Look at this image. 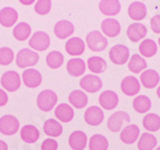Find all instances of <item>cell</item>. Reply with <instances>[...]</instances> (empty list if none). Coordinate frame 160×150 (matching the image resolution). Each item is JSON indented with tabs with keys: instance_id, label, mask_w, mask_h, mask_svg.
Instances as JSON below:
<instances>
[{
	"instance_id": "6da1fadb",
	"label": "cell",
	"mask_w": 160,
	"mask_h": 150,
	"mask_svg": "<svg viewBox=\"0 0 160 150\" xmlns=\"http://www.w3.org/2000/svg\"><path fill=\"white\" fill-rule=\"evenodd\" d=\"M39 61V55L29 48H22L16 56V64L20 68L35 66Z\"/></svg>"
},
{
	"instance_id": "7a4b0ae2",
	"label": "cell",
	"mask_w": 160,
	"mask_h": 150,
	"mask_svg": "<svg viewBox=\"0 0 160 150\" xmlns=\"http://www.w3.org/2000/svg\"><path fill=\"white\" fill-rule=\"evenodd\" d=\"M86 45L93 52H102L107 48L108 39L101 32L93 30L86 36Z\"/></svg>"
},
{
	"instance_id": "3957f363",
	"label": "cell",
	"mask_w": 160,
	"mask_h": 150,
	"mask_svg": "<svg viewBox=\"0 0 160 150\" xmlns=\"http://www.w3.org/2000/svg\"><path fill=\"white\" fill-rule=\"evenodd\" d=\"M109 57L111 62L115 65H123L126 64L130 58V51L127 46L118 44L114 45L109 52Z\"/></svg>"
},
{
	"instance_id": "277c9868",
	"label": "cell",
	"mask_w": 160,
	"mask_h": 150,
	"mask_svg": "<svg viewBox=\"0 0 160 150\" xmlns=\"http://www.w3.org/2000/svg\"><path fill=\"white\" fill-rule=\"evenodd\" d=\"M57 102V95L56 93L52 90H45L40 92L37 97V105L40 110L44 112L51 111Z\"/></svg>"
},
{
	"instance_id": "5b68a950",
	"label": "cell",
	"mask_w": 160,
	"mask_h": 150,
	"mask_svg": "<svg viewBox=\"0 0 160 150\" xmlns=\"http://www.w3.org/2000/svg\"><path fill=\"white\" fill-rule=\"evenodd\" d=\"M1 86L8 92H15L20 88V76L16 71H7L0 78Z\"/></svg>"
},
{
	"instance_id": "8992f818",
	"label": "cell",
	"mask_w": 160,
	"mask_h": 150,
	"mask_svg": "<svg viewBox=\"0 0 160 150\" xmlns=\"http://www.w3.org/2000/svg\"><path fill=\"white\" fill-rule=\"evenodd\" d=\"M131 120L130 115L124 111H118L113 114L110 115L108 120V128L110 131L112 132H119L122 131L123 123H129Z\"/></svg>"
},
{
	"instance_id": "52a82bcc",
	"label": "cell",
	"mask_w": 160,
	"mask_h": 150,
	"mask_svg": "<svg viewBox=\"0 0 160 150\" xmlns=\"http://www.w3.org/2000/svg\"><path fill=\"white\" fill-rule=\"evenodd\" d=\"M28 44H29V46L34 51L44 52L51 45V38H49L48 34H46L45 32L39 30V32H34V35L29 38Z\"/></svg>"
},
{
	"instance_id": "ba28073f",
	"label": "cell",
	"mask_w": 160,
	"mask_h": 150,
	"mask_svg": "<svg viewBox=\"0 0 160 150\" xmlns=\"http://www.w3.org/2000/svg\"><path fill=\"white\" fill-rule=\"evenodd\" d=\"M19 130V121L16 117L6 114L0 118V132L5 136H12Z\"/></svg>"
},
{
	"instance_id": "9c48e42d",
	"label": "cell",
	"mask_w": 160,
	"mask_h": 150,
	"mask_svg": "<svg viewBox=\"0 0 160 150\" xmlns=\"http://www.w3.org/2000/svg\"><path fill=\"white\" fill-rule=\"evenodd\" d=\"M80 85L88 93H95L102 88V80L95 74H88L80 81Z\"/></svg>"
},
{
	"instance_id": "30bf717a",
	"label": "cell",
	"mask_w": 160,
	"mask_h": 150,
	"mask_svg": "<svg viewBox=\"0 0 160 150\" xmlns=\"http://www.w3.org/2000/svg\"><path fill=\"white\" fill-rule=\"evenodd\" d=\"M140 88H141V83L139 82V80L136 76H132V75L126 76L121 82V91L128 97H132V95L138 94L140 91Z\"/></svg>"
},
{
	"instance_id": "8fae6325",
	"label": "cell",
	"mask_w": 160,
	"mask_h": 150,
	"mask_svg": "<svg viewBox=\"0 0 160 150\" xmlns=\"http://www.w3.org/2000/svg\"><path fill=\"white\" fill-rule=\"evenodd\" d=\"M147 27L141 22H133L128 27L127 29V36L132 43H138L147 36Z\"/></svg>"
},
{
	"instance_id": "7c38bea8",
	"label": "cell",
	"mask_w": 160,
	"mask_h": 150,
	"mask_svg": "<svg viewBox=\"0 0 160 150\" xmlns=\"http://www.w3.org/2000/svg\"><path fill=\"white\" fill-rule=\"evenodd\" d=\"M84 119H85L86 123L90 126H99L103 122V110L96 105H92L88 109H86L85 113H84Z\"/></svg>"
},
{
	"instance_id": "4fadbf2b",
	"label": "cell",
	"mask_w": 160,
	"mask_h": 150,
	"mask_svg": "<svg viewBox=\"0 0 160 150\" xmlns=\"http://www.w3.org/2000/svg\"><path fill=\"white\" fill-rule=\"evenodd\" d=\"M42 74L39 71L34 70V68H28L25 70V72L22 73V82L24 84L29 88H35L42 84Z\"/></svg>"
},
{
	"instance_id": "5bb4252c",
	"label": "cell",
	"mask_w": 160,
	"mask_h": 150,
	"mask_svg": "<svg viewBox=\"0 0 160 150\" xmlns=\"http://www.w3.org/2000/svg\"><path fill=\"white\" fill-rule=\"evenodd\" d=\"M101 29L107 37H117L121 32V25L114 18L104 19L101 22Z\"/></svg>"
},
{
	"instance_id": "9a60e30c",
	"label": "cell",
	"mask_w": 160,
	"mask_h": 150,
	"mask_svg": "<svg viewBox=\"0 0 160 150\" xmlns=\"http://www.w3.org/2000/svg\"><path fill=\"white\" fill-rule=\"evenodd\" d=\"M65 51L68 55L72 56H80L85 51V43L80 37L69 38L65 44Z\"/></svg>"
},
{
	"instance_id": "2e32d148",
	"label": "cell",
	"mask_w": 160,
	"mask_h": 150,
	"mask_svg": "<svg viewBox=\"0 0 160 150\" xmlns=\"http://www.w3.org/2000/svg\"><path fill=\"white\" fill-rule=\"evenodd\" d=\"M140 136V129L137 124H129L120 133V139L126 145H132L138 140Z\"/></svg>"
},
{
	"instance_id": "e0dca14e",
	"label": "cell",
	"mask_w": 160,
	"mask_h": 150,
	"mask_svg": "<svg viewBox=\"0 0 160 150\" xmlns=\"http://www.w3.org/2000/svg\"><path fill=\"white\" fill-rule=\"evenodd\" d=\"M68 145L73 150H84L88 145V136L85 134V132L76 130L69 136Z\"/></svg>"
},
{
	"instance_id": "ac0fdd59",
	"label": "cell",
	"mask_w": 160,
	"mask_h": 150,
	"mask_svg": "<svg viewBox=\"0 0 160 150\" xmlns=\"http://www.w3.org/2000/svg\"><path fill=\"white\" fill-rule=\"evenodd\" d=\"M18 20V12L12 7H5L0 10V25L3 27H12Z\"/></svg>"
},
{
	"instance_id": "d6986e66",
	"label": "cell",
	"mask_w": 160,
	"mask_h": 150,
	"mask_svg": "<svg viewBox=\"0 0 160 150\" xmlns=\"http://www.w3.org/2000/svg\"><path fill=\"white\" fill-rule=\"evenodd\" d=\"M99 102L100 105L105 110H113L119 103V97L114 91H104L100 94Z\"/></svg>"
},
{
	"instance_id": "ffe728a7",
	"label": "cell",
	"mask_w": 160,
	"mask_h": 150,
	"mask_svg": "<svg viewBox=\"0 0 160 150\" xmlns=\"http://www.w3.org/2000/svg\"><path fill=\"white\" fill-rule=\"evenodd\" d=\"M160 82V75L155 70H146L140 75V83L146 88H155Z\"/></svg>"
},
{
	"instance_id": "44dd1931",
	"label": "cell",
	"mask_w": 160,
	"mask_h": 150,
	"mask_svg": "<svg viewBox=\"0 0 160 150\" xmlns=\"http://www.w3.org/2000/svg\"><path fill=\"white\" fill-rule=\"evenodd\" d=\"M99 9L103 15L112 17L120 12L121 3L119 0H101L99 3Z\"/></svg>"
},
{
	"instance_id": "7402d4cb",
	"label": "cell",
	"mask_w": 160,
	"mask_h": 150,
	"mask_svg": "<svg viewBox=\"0 0 160 150\" xmlns=\"http://www.w3.org/2000/svg\"><path fill=\"white\" fill-rule=\"evenodd\" d=\"M54 32L59 39H65L74 32V25L69 20H59L54 26Z\"/></svg>"
},
{
	"instance_id": "603a6c76",
	"label": "cell",
	"mask_w": 160,
	"mask_h": 150,
	"mask_svg": "<svg viewBox=\"0 0 160 150\" xmlns=\"http://www.w3.org/2000/svg\"><path fill=\"white\" fill-rule=\"evenodd\" d=\"M66 70L71 76L78 78V76H81V75H83L85 73L86 64L82 58L75 57V58L69 59L68 62H67Z\"/></svg>"
},
{
	"instance_id": "cb8c5ba5",
	"label": "cell",
	"mask_w": 160,
	"mask_h": 150,
	"mask_svg": "<svg viewBox=\"0 0 160 150\" xmlns=\"http://www.w3.org/2000/svg\"><path fill=\"white\" fill-rule=\"evenodd\" d=\"M128 15L131 19L140 22L147 16V7L141 1H134V2H132L129 6Z\"/></svg>"
},
{
	"instance_id": "d4e9b609",
	"label": "cell",
	"mask_w": 160,
	"mask_h": 150,
	"mask_svg": "<svg viewBox=\"0 0 160 150\" xmlns=\"http://www.w3.org/2000/svg\"><path fill=\"white\" fill-rule=\"evenodd\" d=\"M55 117L58 119L61 122H69L74 118V110L67 103H62V104L57 105L55 109Z\"/></svg>"
},
{
	"instance_id": "484cf974",
	"label": "cell",
	"mask_w": 160,
	"mask_h": 150,
	"mask_svg": "<svg viewBox=\"0 0 160 150\" xmlns=\"http://www.w3.org/2000/svg\"><path fill=\"white\" fill-rule=\"evenodd\" d=\"M68 101L75 109H84L88 105V99L85 92L80 91V90H74L68 95Z\"/></svg>"
},
{
	"instance_id": "4316f807",
	"label": "cell",
	"mask_w": 160,
	"mask_h": 150,
	"mask_svg": "<svg viewBox=\"0 0 160 150\" xmlns=\"http://www.w3.org/2000/svg\"><path fill=\"white\" fill-rule=\"evenodd\" d=\"M44 132L51 138L59 137L63 132V126L55 119H48L44 123Z\"/></svg>"
},
{
	"instance_id": "83f0119b",
	"label": "cell",
	"mask_w": 160,
	"mask_h": 150,
	"mask_svg": "<svg viewBox=\"0 0 160 150\" xmlns=\"http://www.w3.org/2000/svg\"><path fill=\"white\" fill-rule=\"evenodd\" d=\"M20 137L27 143H34L39 139V130L32 124H27L20 130Z\"/></svg>"
},
{
	"instance_id": "f1b7e54d",
	"label": "cell",
	"mask_w": 160,
	"mask_h": 150,
	"mask_svg": "<svg viewBox=\"0 0 160 150\" xmlns=\"http://www.w3.org/2000/svg\"><path fill=\"white\" fill-rule=\"evenodd\" d=\"M158 44L153 39H143L139 45V52L142 57H152L157 54Z\"/></svg>"
},
{
	"instance_id": "f546056e",
	"label": "cell",
	"mask_w": 160,
	"mask_h": 150,
	"mask_svg": "<svg viewBox=\"0 0 160 150\" xmlns=\"http://www.w3.org/2000/svg\"><path fill=\"white\" fill-rule=\"evenodd\" d=\"M157 146V138L151 132H144L141 133L138 140L139 150H153Z\"/></svg>"
},
{
	"instance_id": "4dcf8cb0",
	"label": "cell",
	"mask_w": 160,
	"mask_h": 150,
	"mask_svg": "<svg viewBox=\"0 0 160 150\" xmlns=\"http://www.w3.org/2000/svg\"><path fill=\"white\" fill-rule=\"evenodd\" d=\"M143 128L148 132H156L160 129V117L157 113H148L142 120Z\"/></svg>"
},
{
	"instance_id": "1f68e13d",
	"label": "cell",
	"mask_w": 160,
	"mask_h": 150,
	"mask_svg": "<svg viewBox=\"0 0 160 150\" xmlns=\"http://www.w3.org/2000/svg\"><path fill=\"white\" fill-rule=\"evenodd\" d=\"M107 67L108 64L105 59L100 56H92L88 59V68L95 75L105 72Z\"/></svg>"
},
{
	"instance_id": "d6a6232c",
	"label": "cell",
	"mask_w": 160,
	"mask_h": 150,
	"mask_svg": "<svg viewBox=\"0 0 160 150\" xmlns=\"http://www.w3.org/2000/svg\"><path fill=\"white\" fill-rule=\"evenodd\" d=\"M13 37L16 38L19 42H24V40L28 39L30 37V34H32V27L29 26V24L22 22H19L13 28Z\"/></svg>"
},
{
	"instance_id": "836d02e7",
	"label": "cell",
	"mask_w": 160,
	"mask_h": 150,
	"mask_svg": "<svg viewBox=\"0 0 160 150\" xmlns=\"http://www.w3.org/2000/svg\"><path fill=\"white\" fill-rule=\"evenodd\" d=\"M128 67L130 72L132 73H141L143 70L147 68V62L144 61V58L139 55V54H133L132 57L129 59Z\"/></svg>"
},
{
	"instance_id": "e575fe53",
	"label": "cell",
	"mask_w": 160,
	"mask_h": 150,
	"mask_svg": "<svg viewBox=\"0 0 160 150\" xmlns=\"http://www.w3.org/2000/svg\"><path fill=\"white\" fill-rule=\"evenodd\" d=\"M132 105L138 113H147L151 109V100L147 95H138L132 102Z\"/></svg>"
},
{
	"instance_id": "d590c367",
	"label": "cell",
	"mask_w": 160,
	"mask_h": 150,
	"mask_svg": "<svg viewBox=\"0 0 160 150\" xmlns=\"http://www.w3.org/2000/svg\"><path fill=\"white\" fill-rule=\"evenodd\" d=\"M88 148H90V150H108L109 141L102 134H94L90 138Z\"/></svg>"
},
{
	"instance_id": "8d00e7d4",
	"label": "cell",
	"mask_w": 160,
	"mask_h": 150,
	"mask_svg": "<svg viewBox=\"0 0 160 150\" xmlns=\"http://www.w3.org/2000/svg\"><path fill=\"white\" fill-rule=\"evenodd\" d=\"M46 63L51 68H59L64 63V55L58 51H53L47 54L46 56Z\"/></svg>"
},
{
	"instance_id": "74e56055",
	"label": "cell",
	"mask_w": 160,
	"mask_h": 150,
	"mask_svg": "<svg viewBox=\"0 0 160 150\" xmlns=\"http://www.w3.org/2000/svg\"><path fill=\"white\" fill-rule=\"evenodd\" d=\"M15 54L9 47H1L0 48V65H9L12 63Z\"/></svg>"
},
{
	"instance_id": "f35d334b",
	"label": "cell",
	"mask_w": 160,
	"mask_h": 150,
	"mask_svg": "<svg viewBox=\"0 0 160 150\" xmlns=\"http://www.w3.org/2000/svg\"><path fill=\"white\" fill-rule=\"evenodd\" d=\"M52 9V0H37L35 3V11L38 15H47Z\"/></svg>"
},
{
	"instance_id": "ab89813d",
	"label": "cell",
	"mask_w": 160,
	"mask_h": 150,
	"mask_svg": "<svg viewBox=\"0 0 160 150\" xmlns=\"http://www.w3.org/2000/svg\"><path fill=\"white\" fill-rule=\"evenodd\" d=\"M42 150H57L58 148V143L56 140H54L53 138H48L45 139L42 143Z\"/></svg>"
},
{
	"instance_id": "60d3db41",
	"label": "cell",
	"mask_w": 160,
	"mask_h": 150,
	"mask_svg": "<svg viewBox=\"0 0 160 150\" xmlns=\"http://www.w3.org/2000/svg\"><path fill=\"white\" fill-rule=\"evenodd\" d=\"M150 28L156 34H160V15H155L150 20Z\"/></svg>"
},
{
	"instance_id": "b9f144b4",
	"label": "cell",
	"mask_w": 160,
	"mask_h": 150,
	"mask_svg": "<svg viewBox=\"0 0 160 150\" xmlns=\"http://www.w3.org/2000/svg\"><path fill=\"white\" fill-rule=\"evenodd\" d=\"M8 95L6 93V91H3L2 88H0V107H3L8 103Z\"/></svg>"
},
{
	"instance_id": "7bdbcfd3",
	"label": "cell",
	"mask_w": 160,
	"mask_h": 150,
	"mask_svg": "<svg viewBox=\"0 0 160 150\" xmlns=\"http://www.w3.org/2000/svg\"><path fill=\"white\" fill-rule=\"evenodd\" d=\"M19 1L25 6H30V5H32L35 1H37V0H19Z\"/></svg>"
},
{
	"instance_id": "ee69618b",
	"label": "cell",
	"mask_w": 160,
	"mask_h": 150,
	"mask_svg": "<svg viewBox=\"0 0 160 150\" xmlns=\"http://www.w3.org/2000/svg\"><path fill=\"white\" fill-rule=\"evenodd\" d=\"M0 150H8V146L2 140H0Z\"/></svg>"
},
{
	"instance_id": "f6af8a7d",
	"label": "cell",
	"mask_w": 160,
	"mask_h": 150,
	"mask_svg": "<svg viewBox=\"0 0 160 150\" xmlns=\"http://www.w3.org/2000/svg\"><path fill=\"white\" fill-rule=\"evenodd\" d=\"M157 95H158V98L160 99V85L158 86V88H157Z\"/></svg>"
},
{
	"instance_id": "bcb514c9",
	"label": "cell",
	"mask_w": 160,
	"mask_h": 150,
	"mask_svg": "<svg viewBox=\"0 0 160 150\" xmlns=\"http://www.w3.org/2000/svg\"><path fill=\"white\" fill-rule=\"evenodd\" d=\"M158 45H159V47H160V37H159V39H158Z\"/></svg>"
},
{
	"instance_id": "7dc6e473",
	"label": "cell",
	"mask_w": 160,
	"mask_h": 150,
	"mask_svg": "<svg viewBox=\"0 0 160 150\" xmlns=\"http://www.w3.org/2000/svg\"><path fill=\"white\" fill-rule=\"evenodd\" d=\"M156 150H160V146H159L158 148H156Z\"/></svg>"
}]
</instances>
